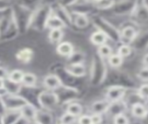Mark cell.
Here are the masks:
<instances>
[{
	"label": "cell",
	"mask_w": 148,
	"mask_h": 124,
	"mask_svg": "<svg viewBox=\"0 0 148 124\" xmlns=\"http://www.w3.org/2000/svg\"><path fill=\"white\" fill-rule=\"evenodd\" d=\"M76 122H77V117L73 116V115L68 112H65L64 114H62L58 121V124H74Z\"/></svg>",
	"instance_id": "ab89813d"
},
{
	"label": "cell",
	"mask_w": 148,
	"mask_h": 124,
	"mask_svg": "<svg viewBox=\"0 0 148 124\" xmlns=\"http://www.w3.org/2000/svg\"><path fill=\"white\" fill-rule=\"evenodd\" d=\"M43 85L46 90L56 91L62 84H61V82L59 80V78L57 75L54 74V73H50V74L46 75L44 78Z\"/></svg>",
	"instance_id": "d6986e66"
},
{
	"label": "cell",
	"mask_w": 148,
	"mask_h": 124,
	"mask_svg": "<svg viewBox=\"0 0 148 124\" xmlns=\"http://www.w3.org/2000/svg\"><path fill=\"white\" fill-rule=\"evenodd\" d=\"M6 94H7V93H6V91H5V89L3 88V87H0V96L2 97V96L5 95Z\"/></svg>",
	"instance_id": "816d5d0a"
},
{
	"label": "cell",
	"mask_w": 148,
	"mask_h": 124,
	"mask_svg": "<svg viewBox=\"0 0 148 124\" xmlns=\"http://www.w3.org/2000/svg\"><path fill=\"white\" fill-rule=\"evenodd\" d=\"M13 18L17 25L18 34H24L30 28L32 12L29 8L24 5H18L12 8Z\"/></svg>",
	"instance_id": "3957f363"
},
{
	"label": "cell",
	"mask_w": 148,
	"mask_h": 124,
	"mask_svg": "<svg viewBox=\"0 0 148 124\" xmlns=\"http://www.w3.org/2000/svg\"><path fill=\"white\" fill-rule=\"evenodd\" d=\"M0 124H3L2 123V121H1V116H0Z\"/></svg>",
	"instance_id": "11a10c76"
},
{
	"label": "cell",
	"mask_w": 148,
	"mask_h": 124,
	"mask_svg": "<svg viewBox=\"0 0 148 124\" xmlns=\"http://www.w3.org/2000/svg\"><path fill=\"white\" fill-rule=\"evenodd\" d=\"M65 27L64 23L60 21L57 16H55L53 13L48 18L47 21H46L45 28L49 30H56V29H62Z\"/></svg>",
	"instance_id": "4dcf8cb0"
},
{
	"label": "cell",
	"mask_w": 148,
	"mask_h": 124,
	"mask_svg": "<svg viewBox=\"0 0 148 124\" xmlns=\"http://www.w3.org/2000/svg\"><path fill=\"white\" fill-rule=\"evenodd\" d=\"M112 53H113V49L108 44H104L102 45H99V47H97L96 54L103 59H108V57Z\"/></svg>",
	"instance_id": "e575fe53"
},
{
	"label": "cell",
	"mask_w": 148,
	"mask_h": 124,
	"mask_svg": "<svg viewBox=\"0 0 148 124\" xmlns=\"http://www.w3.org/2000/svg\"><path fill=\"white\" fill-rule=\"evenodd\" d=\"M58 95L59 105L65 106L69 103L72 102V101L76 100L79 95V91L73 88H69V87L61 85L56 91H54Z\"/></svg>",
	"instance_id": "30bf717a"
},
{
	"label": "cell",
	"mask_w": 148,
	"mask_h": 124,
	"mask_svg": "<svg viewBox=\"0 0 148 124\" xmlns=\"http://www.w3.org/2000/svg\"><path fill=\"white\" fill-rule=\"evenodd\" d=\"M2 100L7 110H21L27 103V101L20 95L6 94L2 96Z\"/></svg>",
	"instance_id": "7c38bea8"
},
{
	"label": "cell",
	"mask_w": 148,
	"mask_h": 124,
	"mask_svg": "<svg viewBox=\"0 0 148 124\" xmlns=\"http://www.w3.org/2000/svg\"><path fill=\"white\" fill-rule=\"evenodd\" d=\"M113 71L108 72L106 74L105 82H109V86L110 85H119L122 86L124 88L128 90H133L135 89V82H134L131 77L128 74L124 73L122 71H116V69H113Z\"/></svg>",
	"instance_id": "8992f818"
},
{
	"label": "cell",
	"mask_w": 148,
	"mask_h": 124,
	"mask_svg": "<svg viewBox=\"0 0 148 124\" xmlns=\"http://www.w3.org/2000/svg\"><path fill=\"white\" fill-rule=\"evenodd\" d=\"M18 31L13 18L12 8L8 7L0 10V40L15 38Z\"/></svg>",
	"instance_id": "6da1fadb"
},
{
	"label": "cell",
	"mask_w": 148,
	"mask_h": 124,
	"mask_svg": "<svg viewBox=\"0 0 148 124\" xmlns=\"http://www.w3.org/2000/svg\"><path fill=\"white\" fill-rule=\"evenodd\" d=\"M54 69L55 70L52 71L51 73H54V74H56L59 78L62 85L69 87V88L76 89L79 91V86L81 85V84H79V80L82 79V78L73 77L71 74H69L66 71L65 65H61V64H59V63L56 64L54 66Z\"/></svg>",
	"instance_id": "52a82bcc"
},
{
	"label": "cell",
	"mask_w": 148,
	"mask_h": 124,
	"mask_svg": "<svg viewBox=\"0 0 148 124\" xmlns=\"http://www.w3.org/2000/svg\"><path fill=\"white\" fill-rule=\"evenodd\" d=\"M92 22L96 30L104 33L108 40L113 41L114 43L119 42V30L108 20H106L105 18L101 16L95 15L92 17Z\"/></svg>",
	"instance_id": "277c9868"
},
{
	"label": "cell",
	"mask_w": 148,
	"mask_h": 124,
	"mask_svg": "<svg viewBox=\"0 0 148 124\" xmlns=\"http://www.w3.org/2000/svg\"><path fill=\"white\" fill-rule=\"evenodd\" d=\"M137 77L140 79L142 82H147L148 79V71H147V67H142L140 69V71L137 73Z\"/></svg>",
	"instance_id": "7bdbcfd3"
},
{
	"label": "cell",
	"mask_w": 148,
	"mask_h": 124,
	"mask_svg": "<svg viewBox=\"0 0 148 124\" xmlns=\"http://www.w3.org/2000/svg\"><path fill=\"white\" fill-rule=\"evenodd\" d=\"M38 108H36L34 106H32L31 104H26L20 111L21 114V117L23 119H25L27 121H34L36 114V110Z\"/></svg>",
	"instance_id": "4316f807"
},
{
	"label": "cell",
	"mask_w": 148,
	"mask_h": 124,
	"mask_svg": "<svg viewBox=\"0 0 148 124\" xmlns=\"http://www.w3.org/2000/svg\"><path fill=\"white\" fill-rule=\"evenodd\" d=\"M115 2H116L115 0H99V1L95 3L94 5L96 10H111L112 7L114 6Z\"/></svg>",
	"instance_id": "74e56055"
},
{
	"label": "cell",
	"mask_w": 148,
	"mask_h": 124,
	"mask_svg": "<svg viewBox=\"0 0 148 124\" xmlns=\"http://www.w3.org/2000/svg\"><path fill=\"white\" fill-rule=\"evenodd\" d=\"M65 69L69 74L76 78H83L87 73L84 64H67L65 65Z\"/></svg>",
	"instance_id": "ac0fdd59"
},
{
	"label": "cell",
	"mask_w": 148,
	"mask_h": 124,
	"mask_svg": "<svg viewBox=\"0 0 148 124\" xmlns=\"http://www.w3.org/2000/svg\"><path fill=\"white\" fill-rule=\"evenodd\" d=\"M21 118L20 110H7L2 116L1 121L3 124H14Z\"/></svg>",
	"instance_id": "484cf974"
},
{
	"label": "cell",
	"mask_w": 148,
	"mask_h": 124,
	"mask_svg": "<svg viewBox=\"0 0 148 124\" xmlns=\"http://www.w3.org/2000/svg\"><path fill=\"white\" fill-rule=\"evenodd\" d=\"M41 91L37 92V86L36 87H21V90L20 92L21 96L24 98L28 104H31L34 106L36 108H40L39 103H38V95Z\"/></svg>",
	"instance_id": "5bb4252c"
},
{
	"label": "cell",
	"mask_w": 148,
	"mask_h": 124,
	"mask_svg": "<svg viewBox=\"0 0 148 124\" xmlns=\"http://www.w3.org/2000/svg\"><path fill=\"white\" fill-rule=\"evenodd\" d=\"M142 64L143 65V67H147V54L145 55V57H143V58H142Z\"/></svg>",
	"instance_id": "f907efd6"
},
{
	"label": "cell",
	"mask_w": 148,
	"mask_h": 124,
	"mask_svg": "<svg viewBox=\"0 0 148 124\" xmlns=\"http://www.w3.org/2000/svg\"><path fill=\"white\" fill-rule=\"evenodd\" d=\"M78 2V0H58V4H59L60 6H62L64 8H71V6H73L74 4H76Z\"/></svg>",
	"instance_id": "bcb514c9"
},
{
	"label": "cell",
	"mask_w": 148,
	"mask_h": 124,
	"mask_svg": "<svg viewBox=\"0 0 148 124\" xmlns=\"http://www.w3.org/2000/svg\"><path fill=\"white\" fill-rule=\"evenodd\" d=\"M126 88L119 85H110L108 86V90L106 92L105 98L108 101L109 103H113L116 101L122 100L127 93Z\"/></svg>",
	"instance_id": "4fadbf2b"
},
{
	"label": "cell",
	"mask_w": 148,
	"mask_h": 124,
	"mask_svg": "<svg viewBox=\"0 0 148 124\" xmlns=\"http://www.w3.org/2000/svg\"><path fill=\"white\" fill-rule=\"evenodd\" d=\"M51 14H52L51 5L45 4V5L41 6L34 12H32L30 28L32 27V29L39 32L44 31L45 29H46L45 28L46 21H47L48 18L50 17Z\"/></svg>",
	"instance_id": "5b68a950"
},
{
	"label": "cell",
	"mask_w": 148,
	"mask_h": 124,
	"mask_svg": "<svg viewBox=\"0 0 148 124\" xmlns=\"http://www.w3.org/2000/svg\"><path fill=\"white\" fill-rule=\"evenodd\" d=\"M57 124H58V123H57Z\"/></svg>",
	"instance_id": "9f6ffc18"
},
{
	"label": "cell",
	"mask_w": 148,
	"mask_h": 124,
	"mask_svg": "<svg viewBox=\"0 0 148 124\" xmlns=\"http://www.w3.org/2000/svg\"><path fill=\"white\" fill-rule=\"evenodd\" d=\"M91 116V121L92 124H102L104 121V115L101 114H92Z\"/></svg>",
	"instance_id": "f6af8a7d"
},
{
	"label": "cell",
	"mask_w": 148,
	"mask_h": 124,
	"mask_svg": "<svg viewBox=\"0 0 148 124\" xmlns=\"http://www.w3.org/2000/svg\"><path fill=\"white\" fill-rule=\"evenodd\" d=\"M85 61V54L82 51H75L67 58L68 64H83Z\"/></svg>",
	"instance_id": "d6a6232c"
},
{
	"label": "cell",
	"mask_w": 148,
	"mask_h": 124,
	"mask_svg": "<svg viewBox=\"0 0 148 124\" xmlns=\"http://www.w3.org/2000/svg\"><path fill=\"white\" fill-rule=\"evenodd\" d=\"M108 38L106 37V35L98 30L92 32V34L90 35V42L94 45H95V47H99V45H102L104 44H108Z\"/></svg>",
	"instance_id": "83f0119b"
},
{
	"label": "cell",
	"mask_w": 148,
	"mask_h": 124,
	"mask_svg": "<svg viewBox=\"0 0 148 124\" xmlns=\"http://www.w3.org/2000/svg\"><path fill=\"white\" fill-rule=\"evenodd\" d=\"M34 121L37 124H57V121L52 111L45 110L43 108H38L36 110Z\"/></svg>",
	"instance_id": "e0dca14e"
},
{
	"label": "cell",
	"mask_w": 148,
	"mask_h": 124,
	"mask_svg": "<svg viewBox=\"0 0 148 124\" xmlns=\"http://www.w3.org/2000/svg\"><path fill=\"white\" fill-rule=\"evenodd\" d=\"M6 111H7V109H6V108H5V106H4L2 97L0 96V116H2V115Z\"/></svg>",
	"instance_id": "c3c4849f"
},
{
	"label": "cell",
	"mask_w": 148,
	"mask_h": 124,
	"mask_svg": "<svg viewBox=\"0 0 148 124\" xmlns=\"http://www.w3.org/2000/svg\"><path fill=\"white\" fill-rule=\"evenodd\" d=\"M108 68L105 59L101 58L98 55L95 54L92 58L90 67V84L92 86H99L105 82Z\"/></svg>",
	"instance_id": "7a4b0ae2"
},
{
	"label": "cell",
	"mask_w": 148,
	"mask_h": 124,
	"mask_svg": "<svg viewBox=\"0 0 148 124\" xmlns=\"http://www.w3.org/2000/svg\"><path fill=\"white\" fill-rule=\"evenodd\" d=\"M34 50L29 47H23L16 53V59L21 63L28 64L34 58Z\"/></svg>",
	"instance_id": "cb8c5ba5"
},
{
	"label": "cell",
	"mask_w": 148,
	"mask_h": 124,
	"mask_svg": "<svg viewBox=\"0 0 148 124\" xmlns=\"http://www.w3.org/2000/svg\"><path fill=\"white\" fill-rule=\"evenodd\" d=\"M109 104L110 103L106 98L95 101V102L91 105L90 111H91L92 114L104 115L106 112V110H108V108L109 107Z\"/></svg>",
	"instance_id": "603a6c76"
},
{
	"label": "cell",
	"mask_w": 148,
	"mask_h": 124,
	"mask_svg": "<svg viewBox=\"0 0 148 124\" xmlns=\"http://www.w3.org/2000/svg\"><path fill=\"white\" fill-rule=\"evenodd\" d=\"M21 85L24 87H36L37 76L32 72H24L21 81Z\"/></svg>",
	"instance_id": "1f68e13d"
},
{
	"label": "cell",
	"mask_w": 148,
	"mask_h": 124,
	"mask_svg": "<svg viewBox=\"0 0 148 124\" xmlns=\"http://www.w3.org/2000/svg\"><path fill=\"white\" fill-rule=\"evenodd\" d=\"M77 123L78 124H92L91 116L90 115H81L77 118Z\"/></svg>",
	"instance_id": "ee69618b"
},
{
	"label": "cell",
	"mask_w": 148,
	"mask_h": 124,
	"mask_svg": "<svg viewBox=\"0 0 148 124\" xmlns=\"http://www.w3.org/2000/svg\"><path fill=\"white\" fill-rule=\"evenodd\" d=\"M145 102H140V103H135L132 105L130 108H131V113L132 117L136 119H145L147 116V107Z\"/></svg>",
	"instance_id": "7402d4cb"
},
{
	"label": "cell",
	"mask_w": 148,
	"mask_h": 124,
	"mask_svg": "<svg viewBox=\"0 0 148 124\" xmlns=\"http://www.w3.org/2000/svg\"><path fill=\"white\" fill-rule=\"evenodd\" d=\"M51 8H52V13L63 22L65 27L66 26L71 27L72 25L71 14L68 11V8L60 6L58 3H57V5H56V7L51 6Z\"/></svg>",
	"instance_id": "2e32d148"
},
{
	"label": "cell",
	"mask_w": 148,
	"mask_h": 124,
	"mask_svg": "<svg viewBox=\"0 0 148 124\" xmlns=\"http://www.w3.org/2000/svg\"><path fill=\"white\" fill-rule=\"evenodd\" d=\"M65 112H68L69 114L73 115L75 117H79L82 115L83 112V107L78 102H75V101H72V102L69 103L66 105V108H65Z\"/></svg>",
	"instance_id": "f546056e"
},
{
	"label": "cell",
	"mask_w": 148,
	"mask_h": 124,
	"mask_svg": "<svg viewBox=\"0 0 148 124\" xmlns=\"http://www.w3.org/2000/svg\"><path fill=\"white\" fill-rule=\"evenodd\" d=\"M137 6V0H120L115 2L112 7V11L118 16H124L128 14H132Z\"/></svg>",
	"instance_id": "8fae6325"
},
{
	"label": "cell",
	"mask_w": 148,
	"mask_h": 124,
	"mask_svg": "<svg viewBox=\"0 0 148 124\" xmlns=\"http://www.w3.org/2000/svg\"><path fill=\"white\" fill-rule=\"evenodd\" d=\"M132 52H133V49H132V47L131 45L121 44L118 47L117 54H119V56L124 59V58H127L131 56V55L132 54Z\"/></svg>",
	"instance_id": "8d00e7d4"
},
{
	"label": "cell",
	"mask_w": 148,
	"mask_h": 124,
	"mask_svg": "<svg viewBox=\"0 0 148 124\" xmlns=\"http://www.w3.org/2000/svg\"><path fill=\"white\" fill-rule=\"evenodd\" d=\"M85 2H88V3H92V4H94V3H95V0H85Z\"/></svg>",
	"instance_id": "f5cc1de1"
},
{
	"label": "cell",
	"mask_w": 148,
	"mask_h": 124,
	"mask_svg": "<svg viewBox=\"0 0 148 124\" xmlns=\"http://www.w3.org/2000/svg\"><path fill=\"white\" fill-rule=\"evenodd\" d=\"M119 30V43L124 45H132L137 35L140 33L138 25L135 22L124 25Z\"/></svg>",
	"instance_id": "9c48e42d"
},
{
	"label": "cell",
	"mask_w": 148,
	"mask_h": 124,
	"mask_svg": "<svg viewBox=\"0 0 148 124\" xmlns=\"http://www.w3.org/2000/svg\"><path fill=\"white\" fill-rule=\"evenodd\" d=\"M72 25L79 29H84L89 26L90 19L89 17L83 14H77V13H72L71 15Z\"/></svg>",
	"instance_id": "d4e9b609"
},
{
	"label": "cell",
	"mask_w": 148,
	"mask_h": 124,
	"mask_svg": "<svg viewBox=\"0 0 148 124\" xmlns=\"http://www.w3.org/2000/svg\"><path fill=\"white\" fill-rule=\"evenodd\" d=\"M8 70L7 68H5L3 66L0 65V80H6L8 79Z\"/></svg>",
	"instance_id": "7dc6e473"
},
{
	"label": "cell",
	"mask_w": 148,
	"mask_h": 124,
	"mask_svg": "<svg viewBox=\"0 0 148 124\" xmlns=\"http://www.w3.org/2000/svg\"><path fill=\"white\" fill-rule=\"evenodd\" d=\"M128 109H129V107L127 106L126 102L124 101V99H122L119 101H116V102H113V103H110L108 110H106V112L104 115L109 117L112 119L114 117L118 116V115L126 114Z\"/></svg>",
	"instance_id": "9a60e30c"
},
{
	"label": "cell",
	"mask_w": 148,
	"mask_h": 124,
	"mask_svg": "<svg viewBox=\"0 0 148 124\" xmlns=\"http://www.w3.org/2000/svg\"><path fill=\"white\" fill-rule=\"evenodd\" d=\"M21 84H17L12 81H9L8 79H6L3 81V88L5 89L7 94L10 95H18L21 90Z\"/></svg>",
	"instance_id": "f1b7e54d"
},
{
	"label": "cell",
	"mask_w": 148,
	"mask_h": 124,
	"mask_svg": "<svg viewBox=\"0 0 148 124\" xmlns=\"http://www.w3.org/2000/svg\"><path fill=\"white\" fill-rule=\"evenodd\" d=\"M64 36V32L62 29L50 30L48 34V39L52 44L58 45L62 41Z\"/></svg>",
	"instance_id": "836d02e7"
},
{
	"label": "cell",
	"mask_w": 148,
	"mask_h": 124,
	"mask_svg": "<svg viewBox=\"0 0 148 124\" xmlns=\"http://www.w3.org/2000/svg\"><path fill=\"white\" fill-rule=\"evenodd\" d=\"M38 103L40 108H43L48 111H53L59 106L58 98L57 94L54 91L42 90L38 95Z\"/></svg>",
	"instance_id": "ba28073f"
},
{
	"label": "cell",
	"mask_w": 148,
	"mask_h": 124,
	"mask_svg": "<svg viewBox=\"0 0 148 124\" xmlns=\"http://www.w3.org/2000/svg\"><path fill=\"white\" fill-rule=\"evenodd\" d=\"M74 45L69 42V41H61L59 44L57 45L56 47V51H57L58 55L64 58H69L74 51Z\"/></svg>",
	"instance_id": "44dd1931"
},
{
	"label": "cell",
	"mask_w": 148,
	"mask_h": 124,
	"mask_svg": "<svg viewBox=\"0 0 148 124\" xmlns=\"http://www.w3.org/2000/svg\"><path fill=\"white\" fill-rule=\"evenodd\" d=\"M24 72L21 70H13L11 71L8 72V79L9 81H12L14 82H17V84H21V81H22V77Z\"/></svg>",
	"instance_id": "f35d334b"
},
{
	"label": "cell",
	"mask_w": 148,
	"mask_h": 124,
	"mask_svg": "<svg viewBox=\"0 0 148 124\" xmlns=\"http://www.w3.org/2000/svg\"><path fill=\"white\" fill-rule=\"evenodd\" d=\"M28 124H37L36 122H34V121H31V122H29Z\"/></svg>",
	"instance_id": "db71d44e"
},
{
	"label": "cell",
	"mask_w": 148,
	"mask_h": 124,
	"mask_svg": "<svg viewBox=\"0 0 148 124\" xmlns=\"http://www.w3.org/2000/svg\"><path fill=\"white\" fill-rule=\"evenodd\" d=\"M108 65L112 69H119L122 66L123 64V58L117 53H112L108 58Z\"/></svg>",
	"instance_id": "d590c367"
},
{
	"label": "cell",
	"mask_w": 148,
	"mask_h": 124,
	"mask_svg": "<svg viewBox=\"0 0 148 124\" xmlns=\"http://www.w3.org/2000/svg\"><path fill=\"white\" fill-rule=\"evenodd\" d=\"M113 124H130V119L125 114H120L112 119Z\"/></svg>",
	"instance_id": "b9f144b4"
},
{
	"label": "cell",
	"mask_w": 148,
	"mask_h": 124,
	"mask_svg": "<svg viewBox=\"0 0 148 124\" xmlns=\"http://www.w3.org/2000/svg\"><path fill=\"white\" fill-rule=\"evenodd\" d=\"M28 123H29V121H27L25 119H23V118L21 117L20 119H18V121H16L14 124H28Z\"/></svg>",
	"instance_id": "681fc988"
},
{
	"label": "cell",
	"mask_w": 148,
	"mask_h": 124,
	"mask_svg": "<svg viewBox=\"0 0 148 124\" xmlns=\"http://www.w3.org/2000/svg\"><path fill=\"white\" fill-rule=\"evenodd\" d=\"M136 92H137L138 95L141 97V99L147 103V98H148V86H147V82H145L143 84H142L136 90Z\"/></svg>",
	"instance_id": "60d3db41"
},
{
	"label": "cell",
	"mask_w": 148,
	"mask_h": 124,
	"mask_svg": "<svg viewBox=\"0 0 148 124\" xmlns=\"http://www.w3.org/2000/svg\"><path fill=\"white\" fill-rule=\"evenodd\" d=\"M72 8V13H77V14H83L88 16V14H91L92 11L94 10H96L94 4L92 3H76L73 6L71 7Z\"/></svg>",
	"instance_id": "ffe728a7"
}]
</instances>
